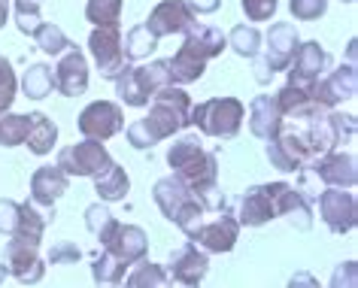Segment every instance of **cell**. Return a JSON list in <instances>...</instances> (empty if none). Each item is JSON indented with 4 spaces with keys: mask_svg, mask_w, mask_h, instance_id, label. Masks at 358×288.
I'll return each instance as SVG.
<instances>
[{
    "mask_svg": "<svg viewBox=\"0 0 358 288\" xmlns=\"http://www.w3.org/2000/svg\"><path fill=\"white\" fill-rule=\"evenodd\" d=\"M192 106L194 103H192V97L185 88H179V85L161 88V92L149 101V113L124 128V137H128V143L134 149L146 152L152 146H158V143L182 134L185 128H192L189 124Z\"/></svg>",
    "mask_w": 358,
    "mask_h": 288,
    "instance_id": "1",
    "label": "cell"
},
{
    "mask_svg": "<svg viewBox=\"0 0 358 288\" xmlns=\"http://www.w3.org/2000/svg\"><path fill=\"white\" fill-rule=\"evenodd\" d=\"M167 167L170 176H176L189 192L203 197V201L219 188V158L210 149H203L194 134H185L176 143H170Z\"/></svg>",
    "mask_w": 358,
    "mask_h": 288,
    "instance_id": "2",
    "label": "cell"
},
{
    "mask_svg": "<svg viewBox=\"0 0 358 288\" xmlns=\"http://www.w3.org/2000/svg\"><path fill=\"white\" fill-rule=\"evenodd\" d=\"M152 197H155L161 215L167 222H173L185 237H194V231L201 228V222L207 219V201L198 197L194 192H189L176 176H164L158 179L155 188H152Z\"/></svg>",
    "mask_w": 358,
    "mask_h": 288,
    "instance_id": "3",
    "label": "cell"
},
{
    "mask_svg": "<svg viewBox=\"0 0 358 288\" xmlns=\"http://www.w3.org/2000/svg\"><path fill=\"white\" fill-rule=\"evenodd\" d=\"M243 119H246L243 101L225 94V97H210V101H201L198 106H192L189 124H194L203 137L234 140L240 128H243Z\"/></svg>",
    "mask_w": 358,
    "mask_h": 288,
    "instance_id": "4",
    "label": "cell"
},
{
    "mask_svg": "<svg viewBox=\"0 0 358 288\" xmlns=\"http://www.w3.org/2000/svg\"><path fill=\"white\" fill-rule=\"evenodd\" d=\"M173 85L170 82V70L167 61H149V64H128L124 73L115 79V94L124 106H134V110H143L149 106V101L155 97L161 88Z\"/></svg>",
    "mask_w": 358,
    "mask_h": 288,
    "instance_id": "5",
    "label": "cell"
},
{
    "mask_svg": "<svg viewBox=\"0 0 358 288\" xmlns=\"http://www.w3.org/2000/svg\"><path fill=\"white\" fill-rule=\"evenodd\" d=\"M264 155L271 161V167H276L280 173H298L313 161L310 143L298 122H282V131L264 146Z\"/></svg>",
    "mask_w": 358,
    "mask_h": 288,
    "instance_id": "6",
    "label": "cell"
},
{
    "mask_svg": "<svg viewBox=\"0 0 358 288\" xmlns=\"http://www.w3.org/2000/svg\"><path fill=\"white\" fill-rule=\"evenodd\" d=\"M55 164L64 170L70 179H94L97 173H103V170L113 164V155L103 143L83 140V143H73V146L61 149Z\"/></svg>",
    "mask_w": 358,
    "mask_h": 288,
    "instance_id": "7",
    "label": "cell"
},
{
    "mask_svg": "<svg viewBox=\"0 0 358 288\" xmlns=\"http://www.w3.org/2000/svg\"><path fill=\"white\" fill-rule=\"evenodd\" d=\"M358 161L352 152H328V155H322V158H313L307 167V173L316 179V182L322 188H343V192H352L355 182H358Z\"/></svg>",
    "mask_w": 358,
    "mask_h": 288,
    "instance_id": "8",
    "label": "cell"
},
{
    "mask_svg": "<svg viewBox=\"0 0 358 288\" xmlns=\"http://www.w3.org/2000/svg\"><path fill=\"white\" fill-rule=\"evenodd\" d=\"M76 128L85 140H97V143H106L113 140L115 134L124 131V110L122 103L115 101H94L88 103L76 119Z\"/></svg>",
    "mask_w": 358,
    "mask_h": 288,
    "instance_id": "9",
    "label": "cell"
},
{
    "mask_svg": "<svg viewBox=\"0 0 358 288\" xmlns=\"http://www.w3.org/2000/svg\"><path fill=\"white\" fill-rule=\"evenodd\" d=\"M358 92V76H355V67L352 64H340L337 70H331L322 79L310 85V97L319 110H337L343 101H352Z\"/></svg>",
    "mask_w": 358,
    "mask_h": 288,
    "instance_id": "10",
    "label": "cell"
},
{
    "mask_svg": "<svg viewBox=\"0 0 358 288\" xmlns=\"http://www.w3.org/2000/svg\"><path fill=\"white\" fill-rule=\"evenodd\" d=\"M88 55H92L94 67L101 70V76L110 79V82H115L128 67V58H124L122 49V31L94 28L88 34Z\"/></svg>",
    "mask_w": 358,
    "mask_h": 288,
    "instance_id": "11",
    "label": "cell"
},
{
    "mask_svg": "<svg viewBox=\"0 0 358 288\" xmlns=\"http://www.w3.org/2000/svg\"><path fill=\"white\" fill-rule=\"evenodd\" d=\"M301 46V37L298 31H294L292 22H273L271 31H267V37L262 43V52L264 55H258V61L267 67V73H285L294 58V52Z\"/></svg>",
    "mask_w": 358,
    "mask_h": 288,
    "instance_id": "12",
    "label": "cell"
},
{
    "mask_svg": "<svg viewBox=\"0 0 358 288\" xmlns=\"http://www.w3.org/2000/svg\"><path fill=\"white\" fill-rule=\"evenodd\" d=\"M240 240V222L234 213L222 210L219 215H213V219H203L201 228L194 231L192 243L198 249H203L207 255H225V252H231L237 246Z\"/></svg>",
    "mask_w": 358,
    "mask_h": 288,
    "instance_id": "13",
    "label": "cell"
},
{
    "mask_svg": "<svg viewBox=\"0 0 358 288\" xmlns=\"http://www.w3.org/2000/svg\"><path fill=\"white\" fill-rule=\"evenodd\" d=\"M319 219L325 222V228L331 233H352L358 224V203L352 192L343 188H325L319 197Z\"/></svg>",
    "mask_w": 358,
    "mask_h": 288,
    "instance_id": "14",
    "label": "cell"
},
{
    "mask_svg": "<svg viewBox=\"0 0 358 288\" xmlns=\"http://www.w3.org/2000/svg\"><path fill=\"white\" fill-rule=\"evenodd\" d=\"M192 24H198V15L189 10L185 0H161L155 10L149 13V19L143 22V28L155 40H164V37H173V34H185Z\"/></svg>",
    "mask_w": 358,
    "mask_h": 288,
    "instance_id": "15",
    "label": "cell"
},
{
    "mask_svg": "<svg viewBox=\"0 0 358 288\" xmlns=\"http://www.w3.org/2000/svg\"><path fill=\"white\" fill-rule=\"evenodd\" d=\"M164 273L170 282H185V285H201V279L210 273V255L198 249L194 243H182L179 249L170 252Z\"/></svg>",
    "mask_w": 358,
    "mask_h": 288,
    "instance_id": "16",
    "label": "cell"
},
{
    "mask_svg": "<svg viewBox=\"0 0 358 288\" xmlns=\"http://www.w3.org/2000/svg\"><path fill=\"white\" fill-rule=\"evenodd\" d=\"M328 70V52L319 46V40H307L301 43L294 52L289 70H285V85H298V88H310L316 79L325 76Z\"/></svg>",
    "mask_w": 358,
    "mask_h": 288,
    "instance_id": "17",
    "label": "cell"
},
{
    "mask_svg": "<svg viewBox=\"0 0 358 288\" xmlns=\"http://www.w3.org/2000/svg\"><path fill=\"white\" fill-rule=\"evenodd\" d=\"M3 267L22 285H37L46 276V261L40 258V249L28 246V243H19V240H10L3 246Z\"/></svg>",
    "mask_w": 358,
    "mask_h": 288,
    "instance_id": "18",
    "label": "cell"
},
{
    "mask_svg": "<svg viewBox=\"0 0 358 288\" xmlns=\"http://www.w3.org/2000/svg\"><path fill=\"white\" fill-rule=\"evenodd\" d=\"M237 222L240 228H262V224L276 219V194H273V182L264 185H252L246 188V194L240 197L237 206Z\"/></svg>",
    "mask_w": 358,
    "mask_h": 288,
    "instance_id": "19",
    "label": "cell"
},
{
    "mask_svg": "<svg viewBox=\"0 0 358 288\" xmlns=\"http://www.w3.org/2000/svg\"><path fill=\"white\" fill-rule=\"evenodd\" d=\"M52 76H55V92L58 94H64V97L85 94L88 92V58H85V52L79 46L67 49L64 55L58 58Z\"/></svg>",
    "mask_w": 358,
    "mask_h": 288,
    "instance_id": "20",
    "label": "cell"
},
{
    "mask_svg": "<svg viewBox=\"0 0 358 288\" xmlns=\"http://www.w3.org/2000/svg\"><path fill=\"white\" fill-rule=\"evenodd\" d=\"M67 188H70V176L58 164L37 167L31 176V203L43 206V210H55V203L64 197Z\"/></svg>",
    "mask_w": 358,
    "mask_h": 288,
    "instance_id": "21",
    "label": "cell"
},
{
    "mask_svg": "<svg viewBox=\"0 0 358 288\" xmlns=\"http://www.w3.org/2000/svg\"><path fill=\"white\" fill-rule=\"evenodd\" d=\"M182 46H179V52H185L189 58L194 61H201V64H207V61L213 58H219L222 52L228 49V40H225V34H222L219 28H213V24H192L189 31L182 34Z\"/></svg>",
    "mask_w": 358,
    "mask_h": 288,
    "instance_id": "22",
    "label": "cell"
},
{
    "mask_svg": "<svg viewBox=\"0 0 358 288\" xmlns=\"http://www.w3.org/2000/svg\"><path fill=\"white\" fill-rule=\"evenodd\" d=\"M273 194H276V219H285L294 231L313 228V203L298 188L289 182H273Z\"/></svg>",
    "mask_w": 358,
    "mask_h": 288,
    "instance_id": "23",
    "label": "cell"
},
{
    "mask_svg": "<svg viewBox=\"0 0 358 288\" xmlns=\"http://www.w3.org/2000/svg\"><path fill=\"white\" fill-rule=\"evenodd\" d=\"M249 134L264 143H271L276 134L282 131V115H280V106H276L273 94H258L252 97L249 103Z\"/></svg>",
    "mask_w": 358,
    "mask_h": 288,
    "instance_id": "24",
    "label": "cell"
},
{
    "mask_svg": "<svg viewBox=\"0 0 358 288\" xmlns=\"http://www.w3.org/2000/svg\"><path fill=\"white\" fill-rule=\"evenodd\" d=\"M103 252H110L124 264H137V261L149 258V237L146 231L140 228V224H119V231H115V237L110 240V246Z\"/></svg>",
    "mask_w": 358,
    "mask_h": 288,
    "instance_id": "25",
    "label": "cell"
},
{
    "mask_svg": "<svg viewBox=\"0 0 358 288\" xmlns=\"http://www.w3.org/2000/svg\"><path fill=\"white\" fill-rule=\"evenodd\" d=\"M273 101H276V106H280L282 122H303L316 113H325L313 103L310 88H298V85H282L280 92L273 94Z\"/></svg>",
    "mask_w": 358,
    "mask_h": 288,
    "instance_id": "26",
    "label": "cell"
},
{
    "mask_svg": "<svg viewBox=\"0 0 358 288\" xmlns=\"http://www.w3.org/2000/svg\"><path fill=\"white\" fill-rule=\"evenodd\" d=\"M94 192H97V197H101V203H119V201H124L128 192H131V179H128V173H124V167L113 161L103 173L94 176Z\"/></svg>",
    "mask_w": 358,
    "mask_h": 288,
    "instance_id": "27",
    "label": "cell"
},
{
    "mask_svg": "<svg viewBox=\"0 0 358 288\" xmlns=\"http://www.w3.org/2000/svg\"><path fill=\"white\" fill-rule=\"evenodd\" d=\"M55 143H58V124L46 113H31V128H28V137H24L28 152L43 158L55 149Z\"/></svg>",
    "mask_w": 358,
    "mask_h": 288,
    "instance_id": "28",
    "label": "cell"
},
{
    "mask_svg": "<svg viewBox=\"0 0 358 288\" xmlns=\"http://www.w3.org/2000/svg\"><path fill=\"white\" fill-rule=\"evenodd\" d=\"M43 233H46V213H40L31 201L19 203V224H15V233L10 240H19V243H28V246L40 249Z\"/></svg>",
    "mask_w": 358,
    "mask_h": 288,
    "instance_id": "29",
    "label": "cell"
},
{
    "mask_svg": "<svg viewBox=\"0 0 358 288\" xmlns=\"http://www.w3.org/2000/svg\"><path fill=\"white\" fill-rule=\"evenodd\" d=\"M119 224H122V222L115 219V215L110 213V206L101 203V201L92 203V206H88V210H85V228L94 233V240L101 243V249L110 246V240L115 237V231H119Z\"/></svg>",
    "mask_w": 358,
    "mask_h": 288,
    "instance_id": "30",
    "label": "cell"
},
{
    "mask_svg": "<svg viewBox=\"0 0 358 288\" xmlns=\"http://www.w3.org/2000/svg\"><path fill=\"white\" fill-rule=\"evenodd\" d=\"M19 88L28 101H46L55 92V76H52L49 64H31L24 70V76L19 79Z\"/></svg>",
    "mask_w": 358,
    "mask_h": 288,
    "instance_id": "31",
    "label": "cell"
},
{
    "mask_svg": "<svg viewBox=\"0 0 358 288\" xmlns=\"http://www.w3.org/2000/svg\"><path fill=\"white\" fill-rule=\"evenodd\" d=\"M228 49L234 52V55L246 58V61H255L262 55V43H264V34L255 28V24H234L228 34Z\"/></svg>",
    "mask_w": 358,
    "mask_h": 288,
    "instance_id": "32",
    "label": "cell"
},
{
    "mask_svg": "<svg viewBox=\"0 0 358 288\" xmlns=\"http://www.w3.org/2000/svg\"><path fill=\"white\" fill-rule=\"evenodd\" d=\"M122 10H124V0H88L85 19L92 22V28L122 31Z\"/></svg>",
    "mask_w": 358,
    "mask_h": 288,
    "instance_id": "33",
    "label": "cell"
},
{
    "mask_svg": "<svg viewBox=\"0 0 358 288\" xmlns=\"http://www.w3.org/2000/svg\"><path fill=\"white\" fill-rule=\"evenodd\" d=\"M124 288H167L164 264H155L149 258L131 264V273H124Z\"/></svg>",
    "mask_w": 358,
    "mask_h": 288,
    "instance_id": "34",
    "label": "cell"
},
{
    "mask_svg": "<svg viewBox=\"0 0 358 288\" xmlns=\"http://www.w3.org/2000/svg\"><path fill=\"white\" fill-rule=\"evenodd\" d=\"M124 273H128V264L119 261L110 252H101L94 261H92V276L101 288H119L124 282Z\"/></svg>",
    "mask_w": 358,
    "mask_h": 288,
    "instance_id": "35",
    "label": "cell"
},
{
    "mask_svg": "<svg viewBox=\"0 0 358 288\" xmlns=\"http://www.w3.org/2000/svg\"><path fill=\"white\" fill-rule=\"evenodd\" d=\"M28 128H31V115H22V113H0V146L3 149H15V146H24V137H28Z\"/></svg>",
    "mask_w": 358,
    "mask_h": 288,
    "instance_id": "36",
    "label": "cell"
},
{
    "mask_svg": "<svg viewBox=\"0 0 358 288\" xmlns=\"http://www.w3.org/2000/svg\"><path fill=\"white\" fill-rule=\"evenodd\" d=\"M122 49H124V58H128V64H131V61L149 58L152 52L158 49V40L152 37V34L143 28V24H134V28L122 37Z\"/></svg>",
    "mask_w": 358,
    "mask_h": 288,
    "instance_id": "37",
    "label": "cell"
},
{
    "mask_svg": "<svg viewBox=\"0 0 358 288\" xmlns=\"http://www.w3.org/2000/svg\"><path fill=\"white\" fill-rule=\"evenodd\" d=\"M34 40H37V46L46 52V55H52V58H61L67 49H73V46H76V43H70V37L58 28L55 22H43V24H40V31L34 34Z\"/></svg>",
    "mask_w": 358,
    "mask_h": 288,
    "instance_id": "38",
    "label": "cell"
},
{
    "mask_svg": "<svg viewBox=\"0 0 358 288\" xmlns=\"http://www.w3.org/2000/svg\"><path fill=\"white\" fill-rule=\"evenodd\" d=\"M15 94H19V79H15L13 64L0 55V113L13 110Z\"/></svg>",
    "mask_w": 358,
    "mask_h": 288,
    "instance_id": "39",
    "label": "cell"
},
{
    "mask_svg": "<svg viewBox=\"0 0 358 288\" xmlns=\"http://www.w3.org/2000/svg\"><path fill=\"white\" fill-rule=\"evenodd\" d=\"M289 13L298 22H319L328 13V0H289Z\"/></svg>",
    "mask_w": 358,
    "mask_h": 288,
    "instance_id": "40",
    "label": "cell"
},
{
    "mask_svg": "<svg viewBox=\"0 0 358 288\" xmlns=\"http://www.w3.org/2000/svg\"><path fill=\"white\" fill-rule=\"evenodd\" d=\"M280 0H240V10L249 22H271L276 15Z\"/></svg>",
    "mask_w": 358,
    "mask_h": 288,
    "instance_id": "41",
    "label": "cell"
},
{
    "mask_svg": "<svg viewBox=\"0 0 358 288\" xmlns=\"http://www.w3.org/2000/svg\"><path fill=\"white\" fill-rule=\"evenodd\" d=\"M328 288H358V264H355L352 258L334 267V273H331Z\"/></svg>",
    "mask_w": 358,
    "mask_h": 288,
    "instance_id": "42",
    "label": "cell"
},
{
    "mask_svg": "<svg viewBox=\"0 0 358 288\" xmlns=\"http://www.w3.org/2000/svg\"><path fill=\"white\" fill-rule=\"evenodd\" d=\"M79 258H83V249H79L76 243H70V240L55 243L52 252H49V264H76Z\"/></svg>",
    "mask_w": 358,
    "mask_h": 288,
    "instance_id": "43",
    "label": "cell"
},
{
    "mask_svg": "<svg viewBox=\"0 0 358 288\" xmlns=\"http://www.w3.org/2000/svg\"><path fill=\"white\" fill-rule=\"evenodd\" d=\"M15 224H19V203L10 201V197H0V233L13 237Z\"/></svg>",
    "mask_w": 358,
    "mask_h": 288,
    "instance_id": "44",
    "label": "cell"
},
{
    "mask_svg": "<svg viewBox=\"0 0 358 288\" xmlns=\"http://www.w3.org/2000/svg\"><path fill=\"white\" fill-rule=\"evenodd\" d=\"M285 288H322V282L310 273V270H298V273L289 279V285H285Z\"/></svg>",
    "mask_w": 358,
    "mask_h": 288,
    "instance_id": "45",
    "label": "cell"
},
{
    "mask_svg": "<svg viewBox=\"0 0 358 288\" xmlns=\"http://www.w3.org/2000/svg\"><path fill=\"white\" fill-rule=\"evenodd\" d=\"M185 3H189V10L194 15H210V13H216L222 6V0H185Z\"/></svg>",
    "mask_w": 358,
    "mask_h": 288,
    "instance_id": "46",
    "label": "cell"
},
{
    "mask_svg": "<svg viewBox=\"0 0 358 288\" xmlns=\"http://www.w3.org/2000/svg\"><path fill=\"white\" fill-rule=\"evenodd\" d=\"M10 10H13V0H0V31H3L6 19H10Z\"/></svg>",
    "mask_w": 358,
    "mask_h": 288,
    "instance_id": "47",
    "label": "cell"
},
{
    "mask_svg": "<svg viewBox=\"0 0 358 288\" xmlns=\"http://www.w3.org/2000/svg\"><path fill=\"white\" fill-rule=\"evenodd\" d=\"M167 288H201V285H185V282H170V279H167Z\"/></svg>",
    "mask_w": 358,
    "mask_h": 288,
    "instance_id": "48",
    "label": "cell"
},
{
    "mask_svg": "<svg viewBox=\"0 0 358 288\" xmlns=\"http://www.w3.org/2000/svg\"><path fill=\"white\" fill-rule=\"evenodd\" d=\"M6 276H10V273H6V267L0 264V285H3V279H6Z\"/></svg>",
    "mask_w": 358,
    "mask_h": 288,
    "instance_id": "49",
    "label": "cell"
},
{
    "mask_svg": "<svg viewBox=\"0 0 358 288\" xmlns=\"http://www.w3.org/2000/svg\"><path fill=\"white\" fill-rule=\"evenodd\" d=\"M340 3H355V0H340Z\"/></svg>",
    "mask_w": 358,
    "mask_h": 288,
    "instance_id": "50",
    "label": "cell"
}]
</instances>
